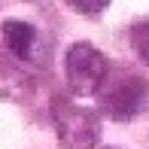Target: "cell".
Returning a JSON list of instances; mask_svg holds the SVG:
<instances>
[{"instance_id": "2", "label": "cell", "mask_w": 149, "mask_h": 149, "mask_svg": "<svg viewBox=\"0 0 149 149\" xmlns=\"http://www.w3.org/2000/svg\"><path fill=\"white\" fill-rule=\"evenodd\" d=\"M107 76H110V61L107 55L88 40H76L67 46L64 52V79L73 94L79 97H91L104 88Z\"/></svg>"}, {"instance_id": "1", "label": "cell", "mask_w": 149, "mask_h": 149, "mask_svg": "<svg viewBox=\"0 0 149 149\" xmlns=\"http://www.w3.org/2000/svg\"><path fill=\"white\" fill-rule=\"evenodd\" d=\"M52 125H55L58 143L64 149H94L100 140V116L91 107H82L76 100L55 94L49 104Z\"/></svg>"}, {"instance_id": "7", "label": "cell", "mask_w": 149, "mask_h": 149, "mask_svg": "<svg viewBox=\"0 0 149 149\" xmlns=\"http://www.w3.org/2000/svg\"><path fill=\"white\" fill-rule=\"evenodd\" d=\"M107 149H116V146H107Z\"/></svg>"}, {"instance_id": "5", "label": "cell", "mask_w": 149, "mask_h": 149, "mask_svg": "<svg viewBox=\"0 0 149 149\" xmlns=\"http://www.w3.org/2000/svg\"><path fill=\"white\" fill-rule=\"evenodd\" d=\"M131 49L137 52V58L149 67V15L131 24Z\"/></svg>"}, {"instance_id": "6", "label": "cell", "mask_w": 149, "mask_h": 149, "mask_svg": "<svg viewBox=\"0 0 149 149\" xmlns=\"http://www.w3.org/2000/svg\"><path fill=\"white\" fill-rule=\"evenodd\" d=\"M67 6H70L73 12H79V15H100V12L110 6V0H64Z\"/></svg>"}, {"instance_id": "4", "label": "cell", "mask_w": 149, "mask_h": 149, "mask_svg": "<svg viewBox=\"0 0 149 149\" xmlns=\"http://www.w3.org/2000/svg\"><path fill=\"white\" fill-rule=\"evenodd\" d=\"M0 33H3L6 49L18 58H28L33 52V46H37V28L31 22H22V18H6Z\"/></svg>"}, {"instance_id": "3", "label": "cell", "mask_w": 149, "mask_h": 149, "mask_svg": "<svg viewBox=\"0 0 149 149\" xmlns=\"http://www.w3.org/2000/svg\"><path fill=\"white\" fill-rule=\"evenodd\" d=\"M97 94H100V110H104L110 119L131 122L146 107L149 85H146L143 76H137V73H122V76H116L110 85H107V88H100Z\"/></svg>"}]
</instances>
